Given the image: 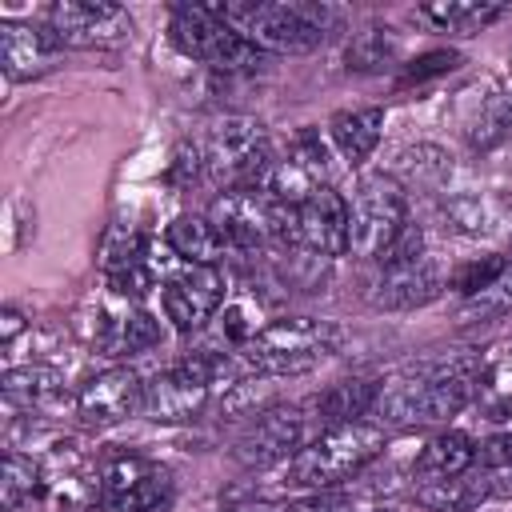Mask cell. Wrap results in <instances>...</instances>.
Masks as SVG:
<instances>
[{
	"instance_id": "d590c367",
	"label": "cell",
	"mask_w": 512,
	"mask_h": 512,
	"mask_svg": "<svg viewBox=\"0 0 512 512\" xmlns=\"http://www.w3.org/2000/svg\"><path fill=\"white\" fill-rule=\"evenodd\" d=\"M476 460L484 468H512V432H496L476 444Z\"/></svg>"
},
{
	"instance_id": "74e56055",
	"label": "cell",
	"mask_w": 512,
	"mask_h": 512,
	"mask_svg": "<svg viewBox=\"0 0 512 512\" xmlns=\"http://www.w3.org/2000/svg\"><path fill=\"white\" fill-rule=\"evenodd\" d=\"M368 512H396V508H368Z\"/></svg>"
},
{
	"instance_id": "ffe728a7",
	"label": "cell",
	"mask_w": 512,
	"mask_h": 512,
	"mask_svg": "<svg viewBox=\"0 0 512 512\" xmlns=\"http://www.w3.org/2000/svg\"><path fill=\"white\" fill-rule=\"evenodd\" d=\"M476 464V444L464 432H440L432 436L420 456H416V480L420 484H436V480H452L464 476Z\"/></svg>"
},
{
	"instance_id": "2e32d148",
	"label": "cell",
	"mask_w": 512,
	"mask_h": 512,
	"mask_svg": "<svg viewBox=\"0 0 512 512\" xmlns=\"http://www.w3.org/2000/svg\"><path fill=\"white\" fill-rule=\"evenodd\" d=\"M444 288V276L436 268L432 256H420L412 264H392V268H380V276L372 280V308H384V312H408V308H420L428 300H436Z\"/></svg>"
},
{
	"instance_id": "d6a6232c",
	"label": "cell",
	"mask_w": 512,
	"mask_h": 512,
	"mask_svg": "<svg viewBox=\"0 0 512 512\" xmlns=\"http://www.w3.org/2000/svg\"><path fill=\"white\" fill-rule=\"evenodd\" d=\"M504 272V256H484V260H468V264H460L456 272H452V288L460 292V296H480L484 288H492V280Z\"/></svg>"
},
{
	"instance_id": "e575fe53",
	"label": "cell",
	"mask_w": 512,
	"mask_h": 512,
	"mask_svg": "<svg viewBox=\"0 0 512 512\" xmlns=\"http://www.w3.org/2000/svg\"><path fill=\"white\" fill-rule=\"evenodd\" d=\"M404 168L424 184H440L448 176V156L440 148H416V152H404Z\"/></svg>"
},
{
	"instance_id": "836d02e7",
	"label": "cell",
	"mask_w": 512,
	"mask_h": 512,
	"mask_svg": "<svg viewBox=\"0 0 512 512\" xmlns=\"http://www.w3.org/2000/svg\"><path fill=\"white\" fill-rule=\"evenodd\" d=\"M456 64H460V52H456V48H432V52H420L416 60L404 64L400 84H424V80H432V76L452 72Z\"/></svg>"
},
{
	"instance_id": "44dd1931",
	"label": "cell",
	"mask_w": 512,
	"mask_h": 512,
	"mask_svg": "<svg viewBox=\"0 0 512 512\" xmlns=\"http://www.w3.org/2000/svg\"><path fill=\"white\" fill-rule=\"evenodd\" d=\"M164 236H168V248L184 264H216L224 256V248H228L208 216H176Z\"/></svg>"
},
{
	"instance_id": "ac0fdd59",
	"label": "cell",
	"mask_w": 512,
	"mask_h": 512,
	"mask_svg": "<svg viewBox=\"0 0 512 512\" xmlns=\"http://www.w3.org/2000/svg\"><path fill=\"white\" fill-rule=\"evenodd\" d=\"M4 400L20 412H56L68 392H64V376L48 364H24V368H8L4 372Z\"/></svg>"
},
{
	"instance_id": "52a82bcc",
	"label": "cell",
	"mask_w": 512,
	"mask_h": 512,
	"mask_svg": "<svg viewBox=\"0 0 512 512\" xmlns=\"http://www.w3.org/2000/svg\"><path fill=\"white\" fill-rule=\"evenodd\" d=\"M348 216H352V228H348V252L356 256H368V260H380L388 252V244L404 232V224L412 220L408 216V200H404V188L396 176L388 172H372L356 184L352 200H348Z\"/></svg>"
},
{
	"instance_id": "1f68e13d",
	"label": "cell",
	"mask_w": 512,
	"mask_h": 512,
	"mask_svg": "<svg viewBox=\"0 0 512 512\" xmlns=\"http://www.w3.org/2000/svg\"><path fill=\"white\" fill-rule=\"evenodd\" d=\"M144 260H148V244H144L140 232H132V228H116V232L108 236V244H104V276L124 272V268L144 264Z\"/></svg>"
},
{
	"instance_id": "9a60e30c",
	"label": "cell",
	"mask_w": 512,
	"mask_h": 512,
	"mask_svg": "<svg viewBox=\"0 0 512 512\" xmlns=\"http://www.w3.org/2000/svg\"><path fill=\"white\" fill-rule=\"evenodd\" d=\"M140 404H144V380L128 364L96 372L76 392V416L88 428H112V424L128 420L132 412H140Z\"/></svg>"
},
{
	"instance_id": "7a4b0ae2",
	"label": "cell",
	"mask_w": 512,
	"mask_h": 512,
	"mask_svg": "<svg viewBox=\"0 0 512 512\" xmlns=\"http://www.w3.org/2000/svg\"><path fill=\"white\" fill-rule=\"evenodd\" d=\"M212 8L236 36H244L260 52H312L340 28V12L312 0H288V4L228 0Z\"/></svg>"
},
{
	"instance_id": "4fadbf2b",
	"label": "cell",
	"mask_w": 512,
	"mask_h": 512,
	"mask_svg": "<svg viewBox=\"0 0 512 512\" xmlns=\"http://www.w3.org/2000/svg\"><path fill=\"white\" fill-rule=\"evenodd\" d=\"M224 272L216 264H184L164 280V316L180 328V332H196L204 320L216 316V308L224 304Z\"/></svg>"
},
{
	"instance_id": "8fae6325",
	"label": "cell",
	"mask_w": 512,
	"mask_h": 512,
	"mask_svg": "<svg viewBox=\"0 0 512 512\" xmlns=\"http://www.w3.org/2000/svg\"><path fill=\"white\" fill-rule=\"evenodd\" d=\"M100 508L104 512H164L172 500V476L144 456H112L100 468Z\"/></svg>"
},
{
	"instance_id": "ba28073f",
	"label": "cell",
	"mask_w": 512,
	"mask_h": 512,
	"mask_svg": "<svg viewBox=\"0 0 512 512\" xmlns=\"http://www.w3.org/2000/svg\"><path fill=\"white\" fill-rule=\"evenodd\" d=\"M172 44L184 56H192L216 72H244V68L264 64V52L252 48L244 36H236L216 16L212 4H180L172 12Z\"/></svg>"
},
{
	"instance_id": "f546056e",
	"label": "cell",
	"mask_w": 512,
	"mask_h": 512,
	"mask_svg": "<svg viewBox=\"0 0 512 512\" xmlns=\"http://www.w3.org/2000/svg\"><path fill=\"white\" fill-rule=\"evenodd\" d=\"M288 160L300 164L320 188H328V180H332V148H328V140H324L316 128H300V132L292 136Z\"/></svg>"
},
{
	"instance_id": "9c48e42d",
	"label": "cell",
	"mask_w": 512,
	"mask_h": 512,
	"mask_svg": "<svg viewBox=\"0 0 512 512\" xmlns=\"http://www.w3.org/2000/svg\"><path fill=\"white\" fill-rule=\"evenodd\" d=\"M284 204H276L268 192L260 188H232L224 196L212 200L208 220L216 224V232L224 236L228 248L240 252H260L268 244H280L284 236Z\"/></svg>"
},
{
	"instance_id": "5bb4252c",
	"label": "cell",
	"mask_w": 512,
	"mask_h": 512,
	"mask_svg": "<svg viewBox=\"0 0 512 512\" xmlns=\"http://www.w3.org/2000/svg\"><path fill=\"white\" fill-rule=\"evenodd\" d=\"M304 408H260L256 420L240 432L232 456L244 464V468H268V464H280V460H292L304 444Z\"/></svg>"
},
{
	"instance_id": "4316f807",
	"label": "cell",
	"mask_w": 512,
	"mask_h": 512,
	"mask_svg": "<svg viewBox=\"0 0 512 512\" xmlns=\"http://www.w3.org/2000/svg\"><path fill=\"white\" fill-rule=\"evenodd\" d=\"M44 492V472H40V460L36 456H24V452H8L4 456V476H0V504L12 512L20 508L24 500L40 496Z\"/></svg>"
},
{
	"instance_id": "d4e9b609",
	"label": "cell",
	"mask_w": 512,
	"mask_h": 512,
	"mask_svg": "<svg viewBox=\"0 0 512 512\" xmlns=\"http://www.w3.org/2000/svg\"><path fill=\"white\" fill-rule=\"evenodd\" d=\"M508 8L504 4H488V0H440V4H424L420 16L448 28V32H480L488 24H496Z\"/></svg>"
},
{
	"instance_id": "30bf717a",
	"label": "cell",
	"mask_w": 512,
	"mask_h": 512,
	"mask_svg": "<svg viewBox=\"0 0 512 512\" xmlns=\"http://www.w3.org/2000/svg\"><path fill=\"white\" fill-rule=\"evenodd\" d=\"M348 228H352L348 200L328 184V188L312 192L300 208L284 212L280 248H304V252H316L324 260H336L348 252Z\"/></svg>"
},
{
	"instance_id": "277c9868",
	"label": "cell",
	"mask_w": 512,
	"mask_h": 512,
	"mask_svg": "<svg viewBox=\"0 0 512 512\" xmlns=\"http://www.w3.org/2000/svg\"><path fill=\"white\" fill-rule=\"evenodd\" d=\"M384 444V432L380 424H364V420H352V424H328L316 440H308L284 468V480L292 488H312V492H324L340 480H348L352 472H360Z\"/></svg>"
},
{
	"instance_id": "6da1fadb",
	"label": "cell",
	"mask_w": 512,
	"mask_h": 512,
	"mask_svg": "<svg viewBox=\"0 0 512 512\" xmlns=\"http://www.w3.org/2000/svg\"><path fill=\"white\" fill-rule=\"evenodd\" d=\"M480 392V368L472 356H436L408 364L404 372L380 380L372 416L384 428H424L456 416Z\"/></svg>"
},
{
	"instance_id": "7c38bea8",
	"label": "cell",
	"mask_w": 512,
	"mask_h": 512,
	"mask_svg": "<svg viewBox=\"0 0 512 512\" xmlns=\"http://www.w3.org/2000/svg\"><path fill=\"white\" fill-rule=\"evenodd\" d=\"M44 28L60 48H108L132 36V16L108 0H56L44 12Z\"/></svg>"
},
{
	"instance_id": "4dcf8cb0",
	"label": "cell",
	"mask_w": 512,
	"mask_h": 512,
	"mask_svg": "<svg viewBox=\"0 0 512 512\" xmlns=\"http://www.w3.org/2000/svg\"><path fill=\"white\" fill-rule=\"evenodd\" d=\"M504 312H512V260H504V272L492 280V288H484L460 308V320H488Z\"/></svg>"
},
{
	"instance_id": "8d00e7d4",
	"label": "cell",
	"mask_w": 512,
	"mask_h": 512,
	"mask_svg": "<svg viewBox=\"0 0 512 512\" xmlns=\"http://www.w3.org/2000/svg\"><path fill=\"white\" fill-rule=\"evenodd\" d=\"M20 328H24V316H20L16 308H4V316H0V336H4V344H12Z\"/></svg>"
},
{
	"instance_id": "cb8c5ba5",
	"label": "cell",
	"mask_w": 512,
	"mask_h": 512,
	"mask_svg": "<svg viewBox=\"0 0 512 512\" xmlns=\"http://www.w3.org/2000/svg\"><path fill=\"white\" fill-rule=\"evenodd\" d=\"M396 56H400V36L388 24H372V28L356 32L344 48V64L352 72H384Z\"/></svg>"
},
{
	"instance_id": "484cf974",
	"label": "cell",
	"mask_w": 512,
	"mask_h": 512,
	"mask_svg": "<svg viewBox=\"0 0 512 512\" xmlns=\"http://www.w3.org/2000/svg\"><path fill=\"white\" fill-rule=\"evenodd\" d=\"M508 136H512V84L508 88H496L480 104V112L472 120V132H468V144L480 148V152H488V148L504 144Z\"/></svg>"
},
{
	"instance_id": "f35d334b",
	"label": "cell",
	"mask_w": 512,
	"mask_h": 512,
	"mask_svg": "<svg viewBox=\"0 0 512 512\" xmlns=\"http://www.w3.org/2000/svg\"><path fill=\"white\" fill-rule=\"evenodd\" d=\"M220 512H248V508H220Z\"/></svg>"
},
{
	"instance_id": "8992f818",
	"label": "cell",
	"mask_w": 512,
	"mask_h": 512,
	"mask_svg": "<svg viewBox=\"0 0 512 512\" xmlns=\"http://www.w3.org/2000/svg\"><path fill=\"white\" fill-rule=\"evenodd\" d=\"M224 368H228V360L220 352H208V348H196V352L180 356L172 368L156 372L144 384L140 412L156 424H180V420L200 416V408L208 404L212 384L224 376Z\"/></svg>"
},
{
	"instance_id": "7402d4cb",
	"label": "cell",
	"mask_w": 512,
	"mask_h": 512,
	"mask_svg": "<svg viewBox=\"0 0 512 512\" xmlns=\"http://www.w3.org/2000/svg\"><path fill=\"white\" fill-rule=\"evenodd\" d=\"M380 396V384L376 380H340L332 384L328 392H320L312 400V408L320 412L324 424H352L356 416H372V404Z\"/></svg>"
},
{
	"instance_id": "83f0119b",
	"label": "cell",
	"mask_w": 512,
	"mask_h": 512,
	"mask_svg": "<svg viewBox=\"0 0 512 512\" xmlns=\"http://www.w3.org/2000/svg\"><path fill=\"white\" fill-rule=\"evenodd\" d=\"M156 344H160V324L144 308H132L120 320H112V332L104 336V348H112L116 356H136V352H148Z\"/></svg>"
},
{
	"instance_id": "3957f363",
	"label": "cell",
	"mask_w": 512,
	"mask_h": 512,
	"mask_svg": "<svg viewBox=\"0 0 512 512\" xmlns=\"http://www.w3.org/2000/svg\"><path fill=\"white\" fill-rule=\"evenodd\" d=\"M340 348V328L332 320L316 316H284L264 324L248 344H244V364L272 380V376H300L312 372L324 356Z\"/></svg>"
},
{
	"instance_id": "5b68a950",
	"label": "cell",
	"mask_w": 512,
	"mask_h": 512,
	"mask_svg": "<svg viewBox=\"0 0 512 512\" xmlns=\"http://www.w3.org/2000/svg\"><path fill=\"white\" fill-rule=\"evenodd\" d=\"M200 160H204L208 176L216 184H224V192H232V188L264 192V180L276 164L268 132L252 116H220L200 144Z\"/></svg>"
},
{
	"instance_id": "d6986e66",
	"label": "cell",
	"mask_w": 512,
	"mask_h": 512,
	"mask_svg": "<svg viewBox=\"0 0 512 512\" xmlns=\"http://www.w3.org/2000/svg\"><path fill=\"white\" fill-rule=\"evenodd\" d=\"M380 136H384V108H352L328 120V140L352 168L376 152Z\"/></svg>"
},
{
	"instance_id": "603a6c76",
	"label": "cell",
	"mask_w": 512,
	"mask_h": 512,
	"mask_svg": "<svg viewBox=\"0 0 512 512\" xmlns=\"http://www.w3.org/2000/svg\"><path fill=\"white\" fill-rule=\"evenodd\" d=\"M488 496H492V476H468V472L416 488V500L428 512H472Z\"/></svg>"
},
{
	"instance_id": "f1b7e54d",
	"label": "cell",
	"mask_w": 512,
	"mask_h": 512,
	"mask_svg": "<svg viewBox=\"0 0 512 512\" xmlns=\"http://www.w3.org/2000/svg\"><path fill=\"white\" fill-rule=\"evenodd\" d=\"M444 220L468 236H480V232H496L500 228V216H496V204L488 196H476V192H456L444 200Z\"/></svg>"
},
{
	"instance_id": "e0dca14e",
	"label": "cell",
	"mask_w": 512,
	"mask_h": 512,
	"mask_svg": "<svg viewBox=\"0 0 512 512\" xmlns=\"http://www.w3.org/2000/svg\"><path fill=\"white\" fill-rule=\"evenodd\" d=\"M60 56V40L44 24L28 20H4L0 24V68L8 80H32L44 76Z\"/></svg>"
}]
</instances>
